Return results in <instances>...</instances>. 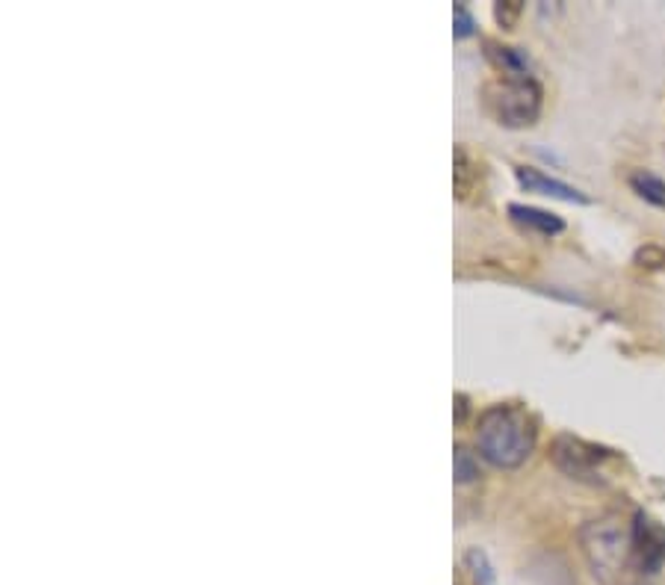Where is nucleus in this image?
Returning <instances> with one entry per match:
<instances>
[{
	"label": "nucleus",
	"instance_id": "10",
	"mask_svg": "<svg viewBox=\"0 0 665 585\" xmlns=\"http://www.w3.org/2000/svg\"><path fill=\"white\" fill-rule=\"evenodd\" d=\"M631 190L636 192L642 201H648V205L663 207V210H665V181L659 178V175L645 172V169L633 172L631 175Z\"/></svg>",
	"mask_w": 665,
	"mask_h": 585
},
{
	"label": "nucleus",
	"instance_id": "4",
	"mask_svg": "<svg viewBox=\"0 0 665 585\" xmlns=\"http://www.w3.org/2000/svg\"><path fill=\"white\" fill-rule=\"evenodd\" d=\"M550 458H554V465L559 467L562 474L570 476V479L597 485L604 483V470H601V465L609 462L613 453L604 447H595V444H588V440L559 435V438L554 440V447H550Z\"/></svg>",
	"mask_w": 665,
	"mask_h": 585
},
{
	"label": "nucleus",
	"instance_id": "8",
	"mask_svg": "<svg viewBox=\"0 0 665 585\" xmlns=\"http://www.w3.org/2000/svg\"><path fill=\"white\" fill-rule=\"evenodd\" d=\"M485 57L494 69L500 71V78H533L529 75V57L512 44L485 42Z\"/></svg>",
	"mask_w": 665,
	"mask_h": 585
},
{
	"label": "nucleus",
	"instance_id": "6",
	"mask_svg": "<svg viewBox=\"0 0 665 585\" xmlns=\"http://www.w3.org/2000/svg\"><path fill=\"white\" fill-rule=\"evenodd\" d=\"M515 178H518L520 190L559 198V201H570V205H588V198L577 187H570V184L559 181V178H550V175H545L542 169H533V166H518Z\"/></svg>",
	"mask_w": 665,
	"mask_h": 585
},
{
	"label": "nucleus",
	"instance_id": "1",
	"mask_svg": "<svg viewBox=\"0 0 665 585\" xmlns=\"http://www.w3.org/2000/svg\"><path fill=\"white\" fill-rule=\"evenodd\" d=\"M538 429L520 405H492L476 423V449L497 470H518L536 449Z\"/></svg>",
	"mask_w": 665,
	"mask_h": 585
},
{
	"label": "nucleus",
	"instance_id": "13",
	"mask_svg": "<svg viewBox=\"0 0 665 585\" xmlns=\"http://www.w3.org/2000/svg\"><path fill=\"white\" fill-rule=\"evenodd\" d=\"M453 21H456V39H467V36L476 33V18L470 16V9H467L465 3H456Z\"/></svg>",
	"mask_w": 665,
	"mask_h": 585
},
{
	"label": "nucleus",
	"instance_id": "9",
	"mask_svg": "<svg viewBox=\"0 0 665 585\" xmlns=\"http://www.w3.org/2000/svg\"><path fill=\"white\" fill-rule=\"evenodd\" d=\"M476 184H479V163L470 157L465 146H456V155H453V187H456V196L467 201L470 192L476 190Z\"/></svg>",
	"mask_w": 665,
	"mask_h": 585
},
{
	"label": "nucleus",
	"instance_id": "3",
	"mask_svg": "<svg viewBox=\"0 0 665 585\" xmlns=\"http://www.w3.org/2000/svg\"><path fill=\"white\" fill-rule=\"evenodd\" d=\"M483 103L503 128H529L542 116V87L533 78H497L483 87Z\"/></svg>",
	"mask_w": 665,
	"mask_h": 585
},
{
	"label": "nucleus",
	"instance_id": "7",
	"mask_svg": "<svg viewBox=\"0 0 665 585\" xmlns=\"http://www.w3.org/2000/svg\"><path fill=\"white\" fill-rule=\"evenodd\" d=\"M512 222L520 225L524 231L542 234V237H556V234L565 231V222L559 216L550 214V210H542V207H529V205H509Z\"/></svg>",
	"mask_w": 665,
	"mask_h": 585
},
{
	"label": "nucleus",
	"instance_id": "5",
	"mask_svg": "<svg viewBox=\"0 0 665 585\" xmlns=\"http://www.w3.org/2000/svg\"><path fill=\"white\" fill-rule=\"evenodd\" d=\"M631 562L642 574H657L665 565V529L645 512L633 517Z\"/></svg>",
	"mask_w": 665,
	"mask_h": 585
},
{
	"label": "nucleus",
	"instance_id": "12",
	"mask_svg": "<svg viewBox=\"0 0 665 585\" xmlns=\"http://www.w3.org/2000/svg\"><path fill=\"white\" fill-rule=\"evenodd\" d=\"M520 12H524V3L518 0H500V3H494V18H497V24L503 30H512V27L518 24Z\"/></svg>",
	"mask_w": 665,
	"mask_h": 585
},
{
	"label": "nucleus",
	"instance_id": "2",
	"mask_svg": "<svg viewBox=\"0 0 665 585\" xmlns=\"http://www.w3.org/2000/svg\"><path fill=\"white\" fill-rule=\"evenodd\" d=\"M579 547L592 574L604 585H613L631 562V529L615 515L597 517L579 529Z\"/></svg>",
	"mask_w": 665,
	"mask_h": 585
},
{
	"label": "nucleus",
	"instance_id": "11",
	"mask_svg": "<svg viewBox=\"0 0 665 585\" xmlns=\"http://www.w3.org/2000/svg\"><path fill=\"white\" fill-rule=\"evenodd\" d=\"M453 467H456L458 485H467V483H474V479H479V458H476V453H470L467 447H456Z\"/></svg>",
	"mask_w": 665,
	"mask_h": 585
}]
</instances>
